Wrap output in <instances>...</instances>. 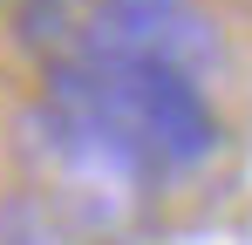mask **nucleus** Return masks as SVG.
<instances>
[{
	"label": "nucleus",
	"mask_w": 252,
	"mask_h": 245,
	"mask_svg": "<svg viewBox=\"0 0 252 245\" xmlns=\"http://www.w3.org/2000/svg\"><path fill=\"white\" fill-rule=\"evenodd\" d=\"M48 95L75 102L102 122L123 150L143 157L150 177L164 170H198L218 150V116H211L198 75L150 61V55H109V48H75L48 68Z\"/></svg>",
	"instance_id": "1"
},
{
	"label": "nucleus",
	"mask_w": 252,
	"mask_h": 245,
	"mask_svg": "<svg viewBox=\"0 0 252 245\" xmlns=\"http://www.w3.org/2000/svg\"><path fill=\"white\" fill-rule=\"evenodd\" d=\"M21 129H28V150L41 157L48 184L75 204L89 225H123L129 211H143V198H150L157 177L143 170L136 150H123L102 122L89 116V109L62 102V95H41Z\"/></svg>",
	"instance_id": "2"
}]
</instances>
